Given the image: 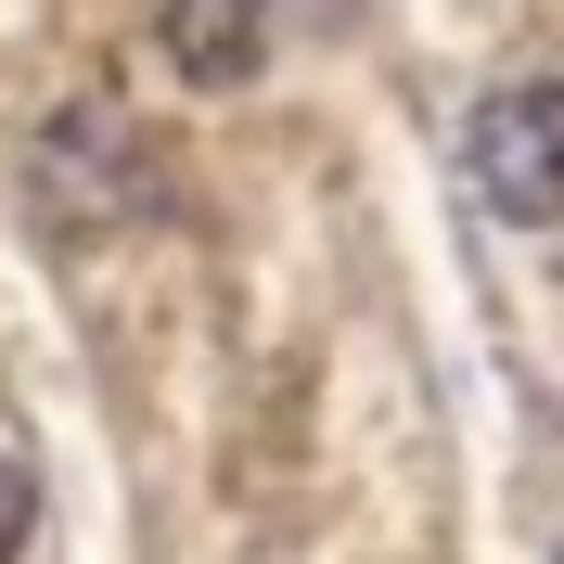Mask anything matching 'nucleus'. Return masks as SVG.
Listing matches in <instances>:
<instances>
[{
  "instance_id": "1",
  "label": "nucleus",
  "mask_w": 564,
  "mask_h": 564,
  "mask_svg": "<svg viewBox=\"0 0 564 564\" xmlns=\"http://www.w3.org/2000/svg\"><path fill=\"white\" fill-rule=\"evenodd\" d=\"M26 180H39V206H52L65 245H104V231H129L141 206H167V167H154L141 116H104V104H65V116H52L39 154H26Z\"/></svg>"
},
{
  "instance_id": "4",
  "label": "nucleus",
  "mask_w": 564,
  "mask_h": 564,
  "mask_svg": "<svg viewBox=\"0 0 564 564\" xmlns=\"http://www.w3.org/2000/svg\"><path fill=\"white\" fill-rule=\"evenodd\" d=\"M39 539V488H26V462H0V564Z\"/></svg>"
},
{
  "instance_id": "2",
  "label": "nucleus",
  "mask_w": 564,
  "mask_h": 564,
  "mask_svg": "<svg viewBox=\"0 0 564 564\" xmlns=\"http://www.w3.org/2000/svg\"><path fill=\"white\" fill-rule=\"evenodd\" d=\"M475 180L500 218H564V77H513L475 104Z\"/></svg>"
},
{
  "instance_id": "3",
  "label": "nucleus",
  "mask_w": 564,
  "mask_h": 564,
  "mask_svg": "<svg viewBox=\"0 0 564 564\" xmlns=\"http://www.w3.org/2000/svg\"><path fill=\"white\" fill-rule=\"evenodd\" d=\"M154 39H167V65L193 77V90H245V77L270 65V0H167Z\"/></svg>"
}]
</instances>
